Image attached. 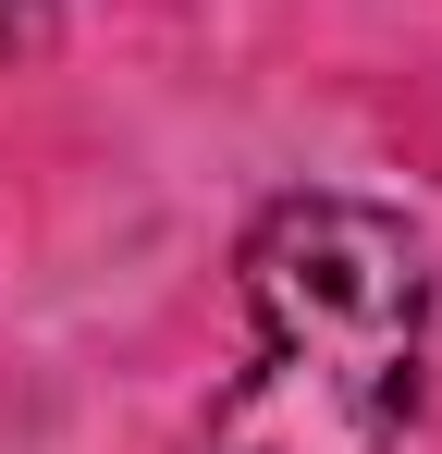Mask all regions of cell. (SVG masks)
<instances>
[{
  "label": "cell",
  "instance_id": "cell-1",
  "mask_svg": "<svg viewBox=\"0 0 442 454\" xmlns=\"http://www.w3.org/2000/svg\"><path fill=\"white\" fill-rule=\"evenodd\" d=\"M258 356L221 380L209 454H393L430 356V258L368 197H271L246 222Z\"/></svg>",
  "mask_w": 442,
  "mask_h": 454
},
{
  "label": "cell",
  "instance_id": "cell-2",
  "mask_svg": "<svg viewBox=\"0 0 442 454\" xmlns=\"http://www.w3.org/2000/svg\"><path fill=\"white\" fill-rule=\"evenodd\" d=\"M25 12H37V0H0V37H12V25H25Z\"/></svg>",
  "mask_w": 442,
  "mask_h": 454
}]
</instances>
